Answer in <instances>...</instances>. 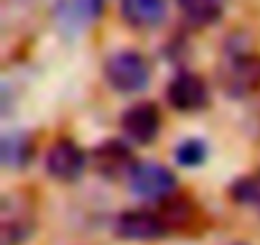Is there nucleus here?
<instances>
[{
  "instance_id": "obj_1",
  "label": "nucleus",
  "mask_w": 260,
  "mask_h": 245,
  "mask_svg": "<svg viewBox=\"0 0 260 245\" xmlns=\"http://www.w3.org/2000/svg\"><path fill=\"white\" fill-rule=\"evenodd\" d=\"M105 77L117 92H138L151 79V64L138 51H117L107 59Z\"/></svg>"
},
{
  "instance_id": "obj_2",
  "label": "nucleus",
  "mask_w": 260,
  "mask_h": 245,
  "mask_svg": "<svg viewBox=\"0 0 260 245\" xmlns=\"http://www.w3.org/2000/svg\"><path fill=\"white\" fill-rule=\"evenodd\" d=\"M127 184L133 189V194L141 199H166L176 189V176L171 174V169H166L161 164L143 161L130 169Z\"/></svg>"
},
{
  "instance_id": "obj_3",
  "label": "nucleus",
  "mask_w": 260,
  "mask_h": 245,
  "mask_svg": "<svg viewBox=\"0 0 260 245\" xmlns=\"http://www.w3.org/2000/svg\"><path fill=\"white\" fill-rule=\"evenodd\" d=\"M166 100L174 110L179 112H197L202 107H207L209 102V87L199 74H179L171 79L169 89H166Z\"/></svg>"
},
{
  "instance_id": "obj_4",
  "label": "nucleus",
  "mask_w": 260,
  "mask_h": 245,
  "mask_svg": "<svg viewBox=\"0 0 260 245\" xmlns=\"http://www.w3.org/2000/svg\"><path fill=\"white\" fill-rule=\"evenodd\" d=\"M115 232L125 240H156L166 232V220L148 209H130L115 220Z\"/></svg>"
},
{
  "instance_id": "obj_5",
  "label": "nucleus",
  "mask_w": 260,
  "mask_h": 245,
  "mask_svg": "<svg viewBox=\"0 0 260 245\" xmlns=\"http://www.w3.org/2000/svg\"><path fill=\"white\" fill-rule=\"evenodd\" d=\"M87 166L84 151L74 141H56L46 154V169L59 181H74Z\"/></svg>"
},
{
  "instance_id": "obj_6",
  "label": "nucleus",
  "mask_w": 260,
  "mask_h": 245,
  "mask_svg": "<svg viewBox=\"0 0 260 245\" xmlns=\"http://www.w3.org/2000/svg\"><path fill=\"white\" fill-rule=\"evenodd\" d=\"M122 131L138 141V143H151L158 131H161V112L153 102H138L122 112Z\"/></svg>"
},
{
  "instance_id": "obj_7",
  "label": "nucleus",
  "mask_w": 260,
  "mask_h": 245,
  "mask_svg": "<svg viewBox=\"0 0 260 245\" xmlns=\"http://www.w3.org/2000/svg\"><path fill=\"white\" fill-rule=\"evenodd\" d=\"M224 84L235 95H250L260 89V56L255 54L232 56L224 67Z\"/></svg>"
},
{
  "instance_id": "obj_8",
  "label": "nucleus",
  "mask_w": 260,
  "mask_h": 245,
  "mask_svg": "<svg viewBox=\"0 0 260 245\" xmlns=\"http://www.w3.org/2000/svg\"><path fill=\"white\" fill-rule=\"evenodd\" d=\"M120 13L133 28H156L166 18V0H120Z\"/></svg>"
},
{
  "instance_id": "obj_9",
  "label": "nucleus",
  "mask_w": 260,
  "mask_h": 245,
  "mask_svg": "<svg viewBox=\"0 0 260 245\" xmlns=\"http://www.w3.org/2000/svg\"><path fill=\"white\" fill-rule=\"evenodd\" d=\"M94 164L97 171L105 176H120V174H130V169L136 166L133 154L122 141H105L102 146L94 148Z\"/></svg>"
},
{
  "instance_id": "obj_10",
  "label": "nucleus",
  "mask_w": 260,
  "mask_h": 245,
  "mask_svg": "<svg viewBox=\"0 0 260 245\" xmlns=\"http://www.w3.org/2000/svg\"><path fill=\"white\" fill-rule=\"evenodd\" d=\"M179 8L191 26H212L222 18L227 0H179Z\"/></svg>"
},
{
  "instance_id": "obj_11",
  "label": "nucleus",
  "mask_w": 260,
  "mask_h": 245,
  "mask_svg": "<svg viewBox=\"0 0 260 245\" xmlns=\"http://www.w3.org/2000/svg\"><path fill=\"white\" fill-rule=\"evenodd\" d=\"M102 6H105V0H59V13L64 23L82 28L100 16Z\"/></svg>"
},
{
  "instance_id": "obj_12",
  "label": "nucleus",
  "mask_w": 260,
  "mask_h": 245,
  "mask_svg": "<svg viewBox=\"0 0 260 245\" xmlns=\"http://www.w3.org/2000/svg\"><path fill=\"white\" fill-rule=\"evenodd\" d=\"M28 143L23 136H8L3 141V161L8 166H26L28 161Z\"/></svg>"
},
{
  "instance_id": "obj_13",
  "label": "nucleus",
  "mask_w": 260,
  "mask_h": 245,
  "mask_svg": "<svg viewBox=\"0 0 260 245\" xmlns=\"http://www.w3.org/2000/svg\"><path fill=\"white\" fill-rule=\"evenodd\" d=\"M232 197H235L240 204H257V207H260V176L235 181Z\"/></svg>"
},
{
  "instance_id": "obj_14",
  "label": "nucleus",
  "mask_w": 260,
  "mask_h": 245,
  "mask_svg": "<svg viewBox=\"0 0 260 245\" xmlns=\"http://www.w3.org/2000/svg\"><path fill=\"white\" fill-rule=\"evenodd\" d=\"M176 159L181 166H199L207 159V146L202 141H184L176 148Z\"/></svg>"
}]
</instances>
